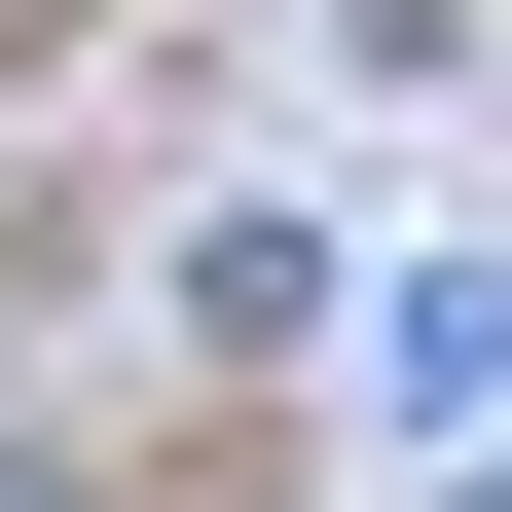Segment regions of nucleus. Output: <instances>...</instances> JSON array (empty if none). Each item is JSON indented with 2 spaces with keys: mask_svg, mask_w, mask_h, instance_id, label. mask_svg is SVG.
Wrapping results in <instances>:
<instances>
[{
  "mask_svg": "<svg viewBox=\"0 0 512 512\" xmlns=\"http://www.w3.org/2000/svg\"><path fill=\"white\" fill-rule=\"evenodd\" d=\"M476 512H512V476H476Z\"/></svg>",
  "mask_w": 512,
  "mask_h": 512,
  "instance_id": "f257e3e1",
  "label": "nucleus"
}]
</instances>
